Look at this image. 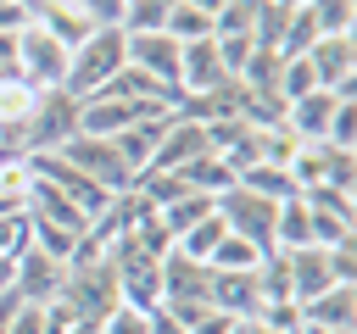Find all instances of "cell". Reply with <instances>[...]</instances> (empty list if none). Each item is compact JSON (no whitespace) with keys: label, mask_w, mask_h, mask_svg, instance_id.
<instances>
[{"label":"cell","mask_w":357,"mask_h":334,"mask_svg":"<svg viewBox=\"0 0 357 334\" xmlns=\"http://www.w3.org/2000/svg\"><path fill=\"white\" fill-rule=\"evenodd\" d=\"M173 45H195V39H212V17L206 11H195V6H173V17H167V28H162Z\"/></svg>","instance_id":"d4e9b609"},{"label":"cell","mask_w":357,"mask_h":334,"mask_svg":"<svg viewBox=\"0 0 357 334\" xmlns=\"http://www.w3.org/2000/svg\"><path fill=\"white\" fill-rule=\"evenodd\" d=\"M184 334H234V317H223V312H212V306H206Z\"/></svg>","instance_id":"836d02e7"},{"label":"cell","mask_w":357,"mask_h":334,"mask_svg":"<svg viewBox=\"0 0 357 334\" xmlns=\"http://www.w3.org/2000/svg\"><path fill=\"white\" fill-rule=\"evenodd\" d=\"M33 189V161L28 156H0V217H22Z\"/></svg>","instance_id":"e0dca14e"},{"label":"cell","mask_w":357,"mask_h":334,"mask_svg":"<svg viewBox=\"0 0 357 334\" xmlns=\"http://www.w3.org/2000/svg\"><path fill=\"white\" fill-rule=\"evenodd\" d=\"M184 6H195V11H206V17H218V11H223V0H184Z\"/></svg>","instance_id":"74e56055"},{"label":"cell","mask_w":357,"mask_h":334,"mask_svg":"<svg viewBox=\"0 0 357 334\" xmlns=\"http://www.w3.org/2000/svg\"><path fill=\"white\" fill-rule=\"evenodd\" d=\"M284 256V278H290V301H312L335 284V267H329V250L324 245H301V250H279Z\"/></svg>","instance_id":"8fae6325"},{"label":"cell","mask_w":357,"mask_h":334,"mask_svg":"<svg viewBox=\"0 0 357 334\" xmlns=\"http://www.w3.org/2000/svg\"><path fill=\"white\" fill-rule=\"evenodd\" d=\"M73 334H100V323H78V328H73Z\"/></svg>","instance_id":"ab89813d"},{"label":"cell","mask_w":357,"mask_h":334,"mask_svg":"<svg viewBox=\"0 0 357 334\" xmlns=\"http://www.w3.org/2000/svg\"><path fill=\"white\" fill-rule=\"evenodd\" d=\"M123 39H128V67L162 84L167 95H178V45L167 33H123Z\"/></svg>","instance_id":"9c48e42d"},{"label":"cell","mask_w":357,"mask_h":334,"mask_svg":"<svg viewBox=\"0 0 357 334\" xmlns=\"http://www.w3.org/2000/svg\"><path fill=\"white\" fill-rule=\"evenodd\" d=\"M6 334H45V306L17 301V312H11V323H6Z\"/></svg>","instance_id":"d6a6232c"},{"label":"cell","mask_w":357,"mask_h":334,"mask_svg":"<svg viewBox=\"0 0 357 334\" xmlns=\"http://www.w3.org/2000/svg\"><path fill=\"white\" fill-rule=\"evenodd\" d=\"M206 306L223 312V317H234V323L257 317V312H262V284H257V273H212Z\"/></svg>","instance_id":"7c38bea8"},{"label":"cell","mask_w":357,"mask_h":334,"mask_svg":"<svg viewBox=\"0 0 357 334\" xmlns=\"http://www.w3.org/2000/svg\"><path fill=\"white\" fill-rule=\"evenodd\" d=\"M318 84H312V67H307V56H284V72H279V100L290 106V100H301V95H312Z\"/></svg>","instance_id":"f1b7e54d"},{"label":"cell","mask_w":357,"mask_h":334,"mask_svg":"<svg viewBox=\"0 0 357 334\" xmlns=\"http://www.w3.org/2000/svg\"><path fill=\"white\" fill-rule=\"evenodd\" d=\"M11 312H17V295L6 289V295H0V334H6V323H11Z\"/></svg>","instance_id":"8d00e7d4"},{"label":"cell","mask_w":357,"mask_h":334,"mask_svg":"<svg viewBox=\"0 0 357 334\" xmlns=\"http://www.w3.org/2000/svg\"><path fill=\"white\" fill-rule=\"evenodd\" d=\"M206 267H212V273H257V267H262V250H257L251 239H240V234H223V239L212 245Z\"/></svg>","instance_id":"ffe728a7"},{"label":"cell","mask_w":357,"mask_h":334,"mask_svg":"<svg viewBox=\"0 0 357 334\" xmlns=\"http://www.w3.org/2000/svg\"><path fill=\"white\" fill-rule=\"evenodd\" d=\"M312 22H318V39L329 33H357V0H307Z\"/></svg>","instance_id":"603a6c76"},{"label":"cell","mask_w":357,"mask_h":334,"mask_svg":"<svg viewBox=\"0 0 357 334\" xmlns=\"http://www.w3.org/2000/svg\"><path fill=\"white\" fill-rule=\"evenodd\" d=\"M22 28H28L22 0H0V39H11V33H22Z\"/></svg>","instance_id":"e575fe53"},{"label":"cell","mask_w":357,"mask_h":334,"mask_svg":"<svg viewBox=\"0 0 357 334\" xmlns=\"http://www.w3.org/2000/svg\"><path fill=\"white\" fill-rule=\"evenodd\" d=\"M195 156H206V128L173 111L167 128H162V139H156V156H151L145 173H178V167H190Z\"/></svg>","instance_id":"30bf717a"},{"label":"cell","mask_w":357,"mask_h":334,"mask_svg":"<svg viewBox=\"0 0 357 334\" xmlns=\"http://www.w3.org/2000/svg\"><path fill=\"white\" fill-rule=\"evenodd\" d=\"M28 250V217H0V262H17Z\"/></svg>","instance_id":"4dcf8cb0"},{"label":"cell","mask_w":357,"mask_h":334,"mask_svg":"<svg viewBox=\"0 0 357 334\" xmlns=\"http://www.w3.org/2000/svg\"><path fill=\"white\" fill-rule=\"evenodd\" d=\"M100 334H151V312H145V306L117 301V306L100 317Z\"/></svg>","instance_id":"f546056e"},{"label":"cell","mask_w":357,"mask_h":334,"mask_svg":"<svg viewBox=\"0 0 357 334\" xmlns=\"http://www.w3.org/2000/svg\"><path fill=\"white\" fill-rule=\"evenodd\" d=\"M56 301H67L73 306V317H84V323H100L123 295H117V273H112V262L100 256V262H67V278H61V295Z\"/></svg>","instance_id":"3957f363"},{"label":"cell","mask_w":357,"mask_h":334,"mask_svg":"<svg viewBox=\"0 0 357 334\" xmlns=\"http://www.w3.org/2000/svg\"><path fill=\"white\" fill-rule=\"evenodd\" d=\"M212 206H218V195H178V200H173V206H162L156 217H162V223H167V234L178 239V234H184V228H195Z\"/></svg>","instance_id":"cb8c5ba5"},{"label":"cell","mask_w":357,"mask_h":334,"mask_svg":"<svg viewBox=\"0 0 357 334\" xmlns=\"http://www.w3.org/2000/svg\"><path fill=\"white\" fill-rule=\"evenodd\" d=\"M223 234H229V228H223V217H218V206H212V212H206V217H201L195 228H184V234L173 239V250H184V256L206 262V256H212V245H218Z\"/></svg>","instance_id":"7402d4cb"},{"label":"cell","mask_w":357,"mask_h":334,"mask_svg":"<svg viewBox=\"0 0 357 334\" xmlns=\"http://www.w3.org/2000/svg\"><path fill=\"white\" fill-rule=\"evenodd\" d=\"M67 56H73V50H67L61 39H50L45 28H33V22L17 33V72H22L33 89H61V84H67Z\"/></svg>","instance_id":"8992f818"},{"label":"cell","mask_w":357,"mask_h":334,"mask_svg":"<svg viewBox=\"0 0 357 334\" xmlns=\"http://www.w3.org/2000/svg\"><path fill=\"white\" fill-rule=\"evenodd\" d=\"M257 6H262V0H223V11L212 17V33H245V39H251Z\"/></svg>","instance_id":"83f0119b"},{"label":"cell","mask_w":357,"mask_h":334,"mask_svg":"<svg viewBox=\"0 0 357 334\" xmlns=\"http://www.w3.org/2000/svg\"><path fill=\"white\" fill-rule=\"evenodd\" d=\"M173 6H178V0H128L117 28H123V33H162L167 17H173Z\"/></svg>","instance_id":"44dd1931"},{"label":"cell","mask_w":357,"mask_h":334,"mask_svg":"<svg viewBox=\"0 0 357 334\" xmlns=\"http://www.w3.org/2000/svg\"><path fill=\"white\" fill-rule=\"evenodd\" d=\"M78 134V100L67 89H39L28 111V156H50Z\"/></svg>","instance_id":"5b68a950"},{"label":"cell","mask_w":357,"mask_h":334,"mask_svg":"<svg viewBox=\"0 0 357 334\" xmlns=\"http://www.w3.org/2000/svg\"><path fill=\"white\" fill-rule=\"evenodd\" d=\"M307 328H357V284H329L324 295L301 301Z\"/></svg>","instance_id":"9a60e30c"},{"label":"cell","mask_w":357,"mask_h":334,"mask_svg":"<svg viewBox=\"0 0 357 334\" xmlns=\"http://www.w3.org/2000/svg\"><path fill=\"white\" fill-rule=\"evenodd\" d=\"M128 67V39H123V28H95L73 56H67V95L73 100H89V95H100L117 72Z\"/></svg>","instance_id":"6da1fadb"},{"label":"cell","mask_w":357,"mask_h":334,"mask_svg":"<svg viewBox=\"0 0 357 334\" xmlns=\"http://www.w3.org/2000/svg\"><path fill=\"white\" fill-rule=\"evenodd\" d=\"M346 95H351V89H346ZM335 100H340V95H329V89H312V95L290 100V106H284V128H290L301 145H324V139H329V122H335Z\"/></svg>","instance_id":"5bb4252c"},{"label":"cell","mask_w":357,"mask_h":334,"mask_svg":"<svg viewBox=\"0 0 357 334\" xmlns=\"http://www.w3.org/2000/svg\"><path fill=\"white\" fill-rule=\"evenodd\" d=\"M234 184L257 189L262 200H290V195H296V178H290V167H279V161H251Z\"/></svg>","instance_id":"d6986e66"},{"label":"cell","mask_w":357,"mask_h":334,"mask_svg":"<svg viewBox=\"0 0 357 334\" xmlns=\"http://www.w3.org/2000/svg\"><path fill=\"white\" fill-rule=\"evenodd\" d=\"M312 39H318V22H312V11H307V6H296V11L284 17L279 56H307V50H312Z\"/></svg>","instance_id":"484cf974"},{"label":"cell","mask_w":357,"mask_h":334,"mask_svg":"<svg viewBox=\"0 0 357 334\" xmlns=\"http://www.w3.org/2000/svg\"><path fill=\"white\" fill-rule=\"evenodd\" d=\"M284 17H290V11H284L279 0H262V6H257V28H251V45H257V50H279Z\"/></svg>","instance_id":"4316f807"},{"label":"cell","mask_w":357,"mask_h":334,"mask_svg":"<svg viewBox=\"0 0 357 334\" xmlns=\"http://www.w3.org/2000/svg\"><path fill=\"white\" fill-rule=\"evenodd\" d=\"M61 278H67V262H56V256H45V250H33V245L11 262V295H17V301L45 306V301L61 295Z\"/></svg>","instance_id":"ba28073f"},{"label":"cell","mask_w":357,"mask_h":334,"mask_svg":"<svg viewBox=\"0 0 357 334\" xmlns=\"http://www.w3.org/2000/svg\"><path fill=\"white\" fill-rule=\"evenodd\" d=\"M279 6H284V11H296V6H307V0H279Z\"/></svg>","instance_id":"60d3db41"},{"label":"cell","mask_w":357,"mask_h":334,"mask_svg":"<svg viewBox=\"0 0 357 334\" xmlns=\"http://www.w3.org/2000/svg\"><path fill=\"white\" fill-rule=\"evenodd\" d=\"M84 17H89V28H117L123 22V6L128 0H73Z\"/></svg>","instance_id":"1f68e13d"},{"label":"cell","mask_w":357,"mask_h":334,"mask_svg":"<svg viewBox=\"0 0 357 334\" xmlns=\"http://www.w3.org/2000/svg\"><path fill=\"white\" fill-rule=\"evenodd\" d=\"M22 11H28V22L33 28H45L50 39H61L67 50H78L95 28H89V17L73 6V0H22Z\"/></svg>","instance_id":"4fadbf2b"},{"label":"cell","mask_w":357,"mask_h":334,"mask_svg":"<svg viewBox=\"0 0 357 334\" xmlns=\"http://www.w3.org/2000/svg\"><path fill=\"white\" fill-rule=\"evenodd\" d=\"M167 117H173V111H162V117H145V122H134V128H123V134L112 139V145L123 150V161H128V173H134V178L151 167V156H156V139H162Z\"/></svg>","instance_id":"2e32d148"},{"label":"cell","mask_w":357,"mask_h":334,"mask_svg":"<svg viewBox=\"0 0 357 334\" xmlns=\"http://www.w3.org/2000/svg\"><path fill=\"white\" fill-rule=\"evenodd\" d=\"M50 156H61L78 178H89L95 189H106V195H123V189H134V173H128V161H123V150L112 145V139H100V134H73L61 150H50Z\"/></svg>","instance_id":"7a4b0ae2"},{"label":"cell","mask_w":357,"mask_h":334,"mask_svg":"<svg viewBox=\"0 0 357 334\" xmlns=\"http://www.w3.org/2000/svg\"><path fill=\"white\" fill-rule=\"evenodd\" d=\"M296 334H357V328H307V323H301Z\"/></svg>","instance_id":"f35d334b"},{"label":"cell","mask_w":357,"mask_h":334,"mask_svg":"<svg viewBox=\"0 0 357 334\" xmlns=\"http://www.w3.org/2000/svg\"><path fill=\"white\" fill-rule=\"evenodd\" d=\"M307 67H312V84H318V89H329V95L357 89V33H329V39H312Z\"/></svg>","instance_id":"52a82bcc"},{"label":"cell","mask_w":357,"mask_h":334,"mask_svg":"<svg viewBox=\"0 0 357 334\" xmlns=\"http://www.w3.org/2000/svg\"><path fill=\"white\" fill-rule=\"evenodd\" d=\"M234 334H279V328H268L262 317H245V323H234Z\"/></svg>","instance_id":"d590c367"},{"label":"cell","mask_w":357,"mask_h":334,"mask_svg":"<svg viewBox=\"0 0 357 334\" xmlns=\"http://www.w3.org/2000/svg\"><path fill=\"white\" fill-rule=\"evenodd\" d=\"M301 245H312V228H307L301 195H290V200H279V212H273V250H301Z\"/></svg>","instance_id":"ac0fdd59"},{"label":"cell","mask_w":357,"mask_h":334,"mask_svg":"<svg viewBox=\"0 0 357 334\" xmlns=\"http://www.w3.org/2000/svg\"><path fill=\"white\" fill-rule=\"evenodd\" d=\"M273 212H279V200H262V195L245 189V184H229V189L218 195V217H223V228L240 234V239H251L262 256L273 250Z\"/></svg>","instance_id":"277c9868"}]
</instances>
